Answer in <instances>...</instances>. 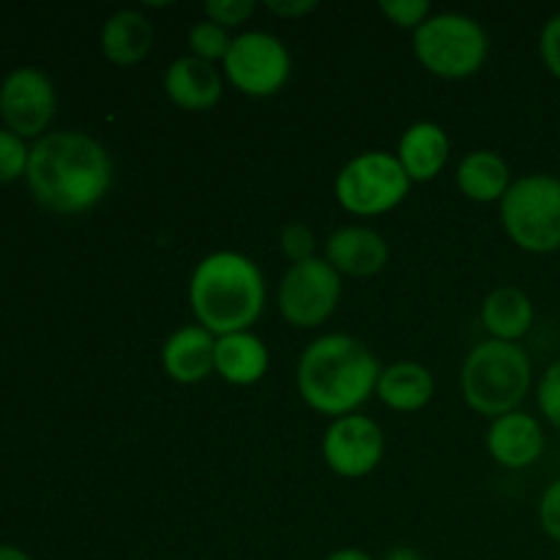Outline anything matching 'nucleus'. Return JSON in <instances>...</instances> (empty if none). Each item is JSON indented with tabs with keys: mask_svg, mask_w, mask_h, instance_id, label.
Masks as SVG:
<instances>
[{
	"mask_svg": "<svg viewBox=\"0 0 560 560\" xmlns=\"http://www.w3.org/2000/svg\"><path fill=\"white\" fill-rule=\"evenodd\" d=\"M27 186L55 213H82L102 202L113 184L107 148L82 131H55L31 148Z\"/></svg>",
	"mask_w": 560,
	"mask_h": 560,
	"instance_id": "1",
	"label": "nucleus"
},
{
	"mask_svg": "<svg viewBox=\"0 0 560 560\" xmlns=\"http://www.w3.org/2000/svg\"><path fill=\"white\" fill-rule=\"evenodd\" d=\"M381 361L361 339L348 334H326L306 345L295 366L301 399L323 416H353L375 394Z\"/></svg>",
	"mask_w": 560,
	"mask_h": 560,
	"instance_id": "2",
	"label": "nucleus"
},
{
	"mask_svg": "<svg viewBox=\"0 0 560 560\" xmlns=\"http://www.w3.org/2000/svg\"><path fill=\"white\" fill-rule=\"evenodd\" d=\"M189 306L213 337L249 331L266 306V279L241 252H213L191 273Z\"/></svg>",
	"mask_w": 560,
	"mask_h": 560,
	"instance_id": "3",
	"label": "nucleus"
},
{
	"mask_svg": "<svg viewBox=\"0 0 560 560\" xmlns=\"http://www.w3.org/2000/svg\"><path fill=\"white\" fill-rule=\"evenodd\" d=\"M459 383L468 408L495 421L525 402L534 383V361L517 342L487 339L468 353Z\"/></svg>",
	"mask_w": 560,
	"mask_h": 560,
	"instance_id": "4",
	"label": "nucleus"
},
{
	"mask_svg": "<svg viewBox=\"0 0 560 560\" xmlns=\"http://www.w3.org/2000/svg\"><path fill=\"white\" fill-rule=\"evenodd\" d=\"M501 224L509 238L530 255L560 249V178L530 173L512 180L501 200Z\"/></svg>",
	"mask_w": 560,
	"mask_h": 560,
	"instance_id": "5",
	"label": "nucleus"
},
{
	"mask_svg": "<svg viewBox=\"0 0 560 560\" xmlns=\"http://www.w3.org/2000/svg\"><path fill=\"white\" fill-rule=\"evenodd\" d=\"M413 52L430 74L443 80H465L485 66L490 38L468 14H432L413 33Z\"/></svg>",
	"mask_w": 560,
	"mask_h": 560,
	"instance_id": "6",
	"label": "nucleus"
},
{
	"mask_svg": "<svg viewBox=\"0 0 560 560\" xmlns=\"http://www.w3.org/2000/svg\"><path fill=\"white\" fill-rule=\"evenodd\" d=\"M410 178L397 156L366 151L350 159L334 180L337 202L353 217H381L408 197Z\"/></svg>",
	"mask_w": 560,
	"mask_h": 560,
	"instance_id": "7",
	"label": "nucleus"
},
{
	"mask_svg": "<svg viewBox=\"0 0 560 560\" xmlns=\"http://www.w3.org/2000/svg\"><path fill=\"white\" fill-rule=\"evenodd\" d=\"M342 301V277L326 257L295 262L284 271L277 293L279 315L295 328H317L337 312Z\"/></svg>",
	"mask_w": 560,
	"mask_h": 560,
	"instance_id": "8",
	"label": "nucleus"
},
{
	"mask_svg": "<svg viewBox=\"0 0 560 560\" xmlns=\"http://www.w3.org/2000/svg\"><path fill=\"white\" fill-rule=\"evenodd\" d=\"M222 66L233 88L255 98H266L282 91L290 80V69H293L288 47L266 31H249L235 36Z\"/></svg>",
	"mask_w": 560,
	"mask_h": 560,
	"instance_id": "9",
	"label": "nucleus"
},
{
	"mask_svg": "<svg viewBox=\"0 0 560 560\" xmlns=\"http://www.w3.org/2000/svg\"><path fill=\"white\" fill-rule=\"evenodd\" d=\"M386 441L383 430L366 416L334 419L323 435V459L342 479H364L381 465Z\"/></svg>",
	"mask_w": 560,
	"mask_h": 560,
	"instance_id": "10",
	"label": "nucleus"
},
{
	"mask_svg": "<svg viewBox=\"0 0 560 560\" xmlns=\"http://www.w3.org/2000/svg\"><path fill=\"white\" fill-rule=\"evenodd\" d=\"M0 115L16 137H36L55 115V88L42 71L16 69L0 88Z\"/></svg>",
	"mask_w": 560,
	"mask_h": 560,
	"instance_id": "11",
	"label": "nucleus"
},
{
	"mask_svg": "<svg viewBox=\"0 0 560 560\" xmlns=\"http://www.w3.org/2000/svg\"><path fill=\"white\" fill-rule=\"evenodd\" d=\"M545 430H541L539 419L523 410L501 416L490 424L487 432V452L498 465L509 470L530 468L545 454Z\"/></svg>",
	"mask_w": 560,
	"mask_h": 560,
	"instance_id": "12",
	"label": "nucleus"
},
{
	"mask_svg": "<svg viewBox=\"0 0 560 560\" xmlns=\"http://www.w3.org/2000/svg\"><path fill=\"white\" fill-rule=\"evenodd\" d=\"M388 249L386 238L375 233L372 228H361V224H348L328 235L326 241V262L339 273V277H375L386 268Z\"/></svg>",
	"mask_w": 560,
	"mask_h": 560,
	"instance_id": "13",
	"label": "nucleus"
},
{
	"mask_svg": "<svg viewBox=\"0 0 560 560\" xmlns=\"http://www.w3.org/2000/svg\"><path fill=\"white\" fill-rule=\"evenodd\" d=\"M224 80L219 69L208 60L195 58V55H184V58L173 60L170 69L164 71V93L170 102L189 113H206V109L217 107L222 98Z\"/></svg>",
	"mask_w": 560,
	"mask_h": 560,
	"instance_id": "14",
	"label": "nucleus"
},
{
	"mask_svg": "<svg viewBox=\"0 0 560 560\" xmlns=\"http://www.w3.org/2000/svg\"><path fill=\"white\" fill-rule=\"evenodd\" d=\"M213 355H217V337L202 326H184L170 334L164 342L162 366L175 383L191 386L211 375Z\"/></svg>",
	"mask_w": 560,
	"mask_h": 560,
	"instance_id": "15",
	"label": "nucleus"
},
{
	"mask_svg": "<svg viewBox=\"0 0 560 560\" xmlns=\"http://www.w3.org/2000/svg\"><path fill=\"white\" fill-rule=\"evenodd\" d=\"M448 153H452V145H448L446 131L430 120L408 126L405 135L399 137L397 159L410 184H427V180L438 178L441 170L446 167Z\"/></svg>",
	"mask_w": 560,
	"mask_h": 560,
	"instance_id": "16",
	"label": "nucleus"
},
{
	"mask_svg": "<svg viewBox=\"0 0 560 560\" xmlns=\"http://www.w3.org/2000/svg\"><path fill=\"white\" fill-rule=\"evenodd\" d=\"M213 370L222 381L233 383V386H255L268 372L266 342L252 331L217 337Z\"/></svg>",
	"mask_w": 560,
	"mask_h": 560,
	"instance_id": "17",
	"label": "nucleus"
},
{
	"mask_svg": "<svg viewBox=\"0 0 560 560\" xmlns=\"http://www.w3.org/2000/svg\"><path fill=\"white\" fill-rule=\"evenodd\" d=\"M481 326L498 342H517L534 326V301L525 290L501 284L481 304Z\"/></svg>",
	"mask_w": 560,
	"mask_h": 560,
	"instance_id": "18",
	"label": "nucleus"
},
{
	"mask_svg": "<svg viewBox=\"0 0 560 560\" xmlns=\"http://www.w3.org/2000/svg\"><path fill=\"white\" fill-rule=\"evenodd\" d=\"M375 394L386 408L397 410V413H416L435 397V377L424 364L397 361L381 372Z\"/></svg>",
	"mask_w": 560,
	"mask_h": 560,
	"instance_id": "19",
	"label": "nucleus"
},
{
	"mask_svg": "<svg viewBox=\"0 0 560 560\" xmlns=\"http://www.w3.org/2000/svg\"><path fill=\"white\" fill-rule=\"evenodd\" d=\"M153 47V27L142 11L124 9L102 27V52L115 66H137Z\"/></svg>",
	"mask_w": 560,
	"mask_h": 560,
	"instance_id": "20",
	"label": "nucleus"
},
{
	"mask_svg": "<svg viewBox=\"0 0 560 560\" xmlns=\"http://www.w3.org/2000/svg\"><path fill=\"white\" fill-rule=\"evenodd\" d=\"M457 186L474 202H501L512 186V173L495 151H474L459 162Z\"/></svg>",
	"mask_w": 560,
	"mask_h": 560,
	"instance_id": "21",
	"label": "nucleus"
},
{
	"mask_svg": "<svg viewBox=\"0 0 560 560\" xmlns=\"http://www.w3.org/2000/svg\"><path fill=\"white\" fill-rule=\"evenodd\" d=\"M230 33L224 27H219L217 22H197L189 31V49L195 58L208 60V63H217V60H224L230 52Z\"/></svg>",
	"mask_w": 560,
	"mask_h": 560,
	"instance_id": "22",
	"label": "nucleus"
},
{
	"mask_svg": "<svg viewBox=\"0 0 560 560\" xmlns=\"http://www.w3.org/2000/svg\"><path fill=\"white\" fill-rule=\"evenodd\" d=\"M27 159H31V151L25 148L22 137H16L14 131H0V184H9V180L25 175Z\"/></svg>",
	"mask_w": 560,
	"mask_h": 560,
	"instance_id": "23",
	"label": "nucleus"
},
{
	"mask_svg": "<svg viewBox=\"0 0 560 560\" xmlns=\"http://www.w3.org/2000/svg\"><path fill=\"white\" fill-rule=\"evenodd\" d=\"M381 11L388 22H394L397 27H405V31H419L432 16V9L427 0H383Z\"/></svg>",
	"mask_w": 560,
	"mask_h": 560,
	"instance_id": "24",
	"label": "nucleus"
},
{
	"mask_svg": "<svg viewBox=\"0 0 560 560\" xmlns=\"http://www.w3.org/2000/svg\"><path fill=\"white\" fill-rule=\"evenodd\" d=\"M536 405H539L541 416L560 430V359L552 361L541 375L539 386H536Z\"/></svg>",
	"mask_w": 560,
	"mask_h": 560,
	"instance_id": "25",
	"label": "nucleus"
},
{
	"mask_svg": "<svg viewBox=\"0 0 560 560\" xmlns=\"http://www.w3.org/2000/svg\"><path fill=\"white\" fill-rule=\"evenodd\" d=\"M279 249H282V255L288 257L290 266L312 260V257H317L315 255V233H312V230L301 222L288 224V228L282 230V235H279Z\"/></svg>",
	"mask_w": 560,
	"mask_h": 560,
	"instance_id": "26",
	"label": "nucleus"
},
{
	"mask_svg": "<svg viewBox=\"0 0 560 560\" xmlns=\"http://www.w3.org/2000/svg\"><path fill=\"white\" fill-rule=\"evenodd\" d=\"M257 5L252 0H208L206 3V20L217 22L219 27H241L249 22Z\"/></svg>",
	"mask_w": 560,
	"mask_h": 560,
	"instance_id": "27",
	"label": "nucleus"
},
{
	"mask_svg": "<svg viewBox=\"0 0 560 560\" xmlns=\"http://www.w3.org/2000/svg\"><path fill=\"white\" fill-rule=\"evenodd\" d=\"M539 52L541 60H545L547 71H550L556 80H560V11L552 14L550 20L545 22L539 36Z\"/></svg>",
	"mask_w": 560,
	"mask_h": 560,
	"instance_id": "28",
	"label": "nucleus"
},
{
	"mask_svg": "<svg viewBox=\"0 0 560 560\" xmlns=\"http://www.w3.org/2000/svg\"><path fill=\"white\" fill-rule=\"evenodd\" d=\"M541 530L560 545V479L552 481L539 501Z\"/></svg>",
	"mask_w": 560,
	"mask_h": 560,
	"instance_id": "29",
	"label": "nucleus"
},
{
	"mask_svg": "<svg viewBox=\"0 0 560 560\" xmlns=\"http://www.w3.org/2000/svg\"><path fill=\"white\" fill-rule=\"evenodd\" d=\"M266 9L282 20H301L317 9V0H266Z\"/></svg>",
	"mask_w": 560,
	"mask_h": 560,
	"instance_id": "30",
	"label": "nucleus"
},
{
	"mask_svg": "<svg viewBox=\"0 0 560 560\" xmlns=\"http://www.w3.org/2000/svg\"><path fill=\"white\" fill-rule=\"evenodd\" d=\"M383 560H424V558H421V552L416 550V547L399 545V547H392Z\"/></svg>",
	"mask_w": 560,
	"mask_h": 560,
	"instance_id": "31",
	"label": "nucleus"
},
{
	"mask_svg": "<svg viewBox=\"0 0 560 560\" xmlns=\"http://www.w3.org/2000/svg\"><path fill=\"white\" fill-rule=\"evenodd\" d=\"M326 560H375V558L364 550H355V547H345V550L331 552Z\"/></svg>",
	"mask_w": 560,
	"mask_h": 560,
	"instance_id": "32",
	"label": "nucleus"
},
{
	"mask_svg": "<svg viewBox=\"0 0 560 560\" xmlns=\"http://www.w3.org/2000/svg\"><path fill=\"white\" fill-rule=\"evenodd\" d=\"M0 560H31L22 550L16 547H0Z\"/></svg>",
	"mask_w": 560,
	"mask_h": 560,
	"instance_id": "33",
	"label": "nucleus"
}]
</instances>
